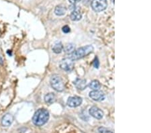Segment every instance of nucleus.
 <instances>
[{
  "label": "nucleus",
  "mask_w": 151,
  "mask_h": 133,
  "mask_svg": "<svg viewBox=\"0 0 151 133\" xmlns=\"http://www.w3.org/2000/svg\"><path fill=\"white\" fill-rule=\"evenodd\" d=\"M62 32H63L64 33L67 34V33H70L71 29H70V28H69V27L68 26H64L62 28Z\"/></svg>",
  "instance_id": "19"
},
{
  "label": "nucleus",
  "mask_w": 151,
  "mask_h": 133,
  "mask_svg": "<svg viewBox=\"0 0 151 133\" xmlns=\"http://www.w3.org/2000/svg\"><path fill=\"white\" fill-rule=\"evenodd\" d=\"M70 18L71 20H73V21H79V20H80L82 18V15H81L79 10L75 9L71 12Z\"/></svg>",
  "instance_id": "11"
},
{
  "label": "nucleus",
  "mask_w": 151,
  "mask_h": 133,
  "mask_svg": "<svg viewBox=\"0 0 151 133\" xmlns=\"http://www.w3.org/2000/svg\"><path fill=\"white\" fill-rule=\"evenodd\" d=\"M60 67L67 72H70L74 68V62L69 57L65 58L60 62Z\"/></svg>",
  "instance_id": "5"
},
{
  "label": "nucleus",
  "mask_w": 151,
  "mask_h": 133,
  "mask_svg": "<svg viewBox=\"0 0 151 133\" xmlns=\"http://www.w3.org/2000/svg\"><path fill=\"white\" fill-rule=\"evenodd\" d=\"M89 88L93 90H99L101 88V84L97 80H94L89 83Z\"/></svg>",
  "instance_id": "15"
},
{
  "label": "nucleus",
  "mask_w": 151,
  "mask_h": 133,
  "mask_svg": "<svg viewBox=\"0 0 151 133\" xmlns=\"http://www.w3.org/2000/svg\"><path fill=\"white\" fill-rule=\"evenodd\" d=\"M93 50H94V47L92 45H87L74 50L73 52H71L69 57L73 61H77L89 54L91 52H93Z\"/></svg>",
  "instance_id": "2"
},
{
  "label": "nucleus",
  "mask_w": 151,
  "mask_h": 133,
  "mask_svg": "<svg viewBox=\"0 0 151 133\" xmlns=\"http://www.w3.org/2000/svg\"><path fill=\"white\" fill-rule=\"evenodd\" d=\"M67 12V9L65 6H57L55 9V13L57 16H61L66 13Z\"/></svg>",
  "instance_id": "13"
},
{
  "label": "nucleus",
  "mask_w": 151,
  "mask_h": 133,
  "mask_svg": "<svg viewBox=\"0 0 151 133\" xmlns=\"http://www.w3.org/2000/svg\"><path fill=\"white\" fill-rule=\"evenodd\" d=\"M98 131L99 133H113L111 130L107 129V128L104 127H99L98 128Z\"/></svg>",
  "instance_id": "17"
},
{
  "label": "nucleus",
  "mask_w": 151,
  "mask_h": 133,
  "mask_svg": "<svg viewBox=\"0 0 151 133\" xmlns=\"http://www.w3.org/2000/svg\"><path fill=\"white\" fill-rule=\"evenodd\" d=\"M82 104V99L78 96H73L69 98L67 100V105L71 108H76Z\"/></svg>",
  "instance_id": "8"
},
{
  "label": "nucleus",
  "mask_w": 151,
  "mask_h": 133,
  "mask_svg": "<svg viewBox=\"0 0 151 133\" xmlns=\"http://www.w3.org/2000/svg\"><path fill=\"white\" fill-rule=\"evenodd\" d=\"M13 121V116L11 114H6L1 118V125L4 127H10Z\"/></svg>",
  "instance_id": "9"
},
{
  "label": "nucleus",
  "mask_w": 151,
  "mask_h": 133,
  "mask_svg": "<svg viewBox=\"0 0 151 133\" xmlns=\"http://www.w3.org/2000/svg\"><path fill=\"white\" fill-rule=\"evenodd\" d=\"M89 97L91 99H92L94 101H99L104 100L105 98V94H104L103 91L99 90H93L89 93Z\"/></svg>",
  "instance_id": "7"
},
{
  "label": "nucleus",
  "mask_w": 151,
  "mask_h": 133,
  "mask_svg": "<svg viewBox=\"0 0 151 133\" xmlns=\"http://www.w3.org/2000/svg\"><path fill=\"white\" fill-rule=\"evenodd\" d=\"M74 84H75L77 88L78 89H81V90H83L86 88V81L85 79H77L74 81Z\"/></svg>",
  "instance_id": "12"
},
{
  "label": "nucleus",
  "mask_w": 151,
  "mask_h": 133,
  "mask_svg": "<svg viewBox=\"0 0 151 133\" xmlns=\"http://www.w3.org/2000/svg\"><path fill=\"white\" fill-rule=\"evenodd\" d=\"M63 45H62V43H57L56 44L54 47H52V51L56 54H60V52H62V50H63Z\"/></svg>",
  "instance_id": "14"
},
{
  "label": "nucleus",
  "mask_w": 151,
  "mask_h": 133,
  "mask_svg": "<svg viewBox=\"0 0 151 133\" xmlns=\"http://www.w3.org/2000/svg\"><path fill=\"white\" fill-rule=\"evenodd\" d=\"M50 86L52 88L59 92H61L64 90L65 85L64 82L62 81L61 77L57 74L52 75L50 79Z\"/></svg>",
  "instance_id": "3"
},
{
  "label": "nucleus",
  "mask_w": 151,
  "mask_h": 133,
  "mask_svg": "<svg viewBox=\"0 0 151 133\" xmlns=\"http://www.w3.org/2000/svg\"><path fill=\"white\" fill-rule=\"evenodd\" d=\"M75 45L72 43H70V44H68L66 45V47H65L64 50L65 52H67V53H71V52H73L74 51V49H75Z\"/></svg>",
  "instance_id": "16"
},
{
  "label": "nucleus",
  "mask_w": 151,
  "mask_h": 133,
  "mask_svg": "<svg viewBox=\"0 0 151 133\" xmlns=\"http://www.w3.org/2000/svg\"><path fill=\"white\" fill-rule=\"evenodd\" d=\"M94 66L95 68L98 69L99 66V61L98 60V58L97 57H96L94 61Z\"/></svg>",
  "instance_id": "18"
},
{
  "label": "nucleus",
  "mask_w": 151,
  "mask_h": 133,
  "mask_svg": "<svg viewBox=\"0 0 151 133\" xmlns=\"http://www.w3.org/2000/svg\"><path fill=\"white\" fill-rule=\"evenodd\" d=\"M57 100V98L56 96L53 93H47L45 96V101L47 104H52L53 103H55Z\"/></svg>",
  "instance_id": "10"
},
{
  "label": "nucleus",
  "mask_w": 151,
  "mask_h": 133,
  "mask_svg": "<svg viewBox=\"0 0 151 133\" xmlns=\"http://www.w3.org/2000/svg\"><path fill=\"white\" fill-rule=\"evenodd\" d=\"M89 114L94 118L97 119V120H101L104 116V112L101 109L96 106H93L89 109Z\"/></svg>",
  "instance_id": "6"
},
{
  "label": "nucleus",
  "mask_w": 151,
  "mask_h": 133,
  "mask_svg": "<svg viewBox=\"0 0 151 133\" xmlns=\"http://www.w3.org/2000/svg\"><path fill=\"white\" fill-rule=\"evenodd\" d=\"M108 7L107 0H92L91 8L96 12L104 11Z\"/></svg>",
  "instance_id": "4"
},
{
  "label": "nucleus",
  "mask_w": 151,
  "mask_h": 133,
  "mask_svg": "<svg viewBox=\"0 0 151 133\" xmlns=\"http://www.w3.org/2000/svg\"><path fill=\"white\" fill-rule=\"evenodd\" d=\"M49 112L45 108L38 109L32 117V122L36 127H42L48 122L49 119Z\"/></svg>",
  "instance_id": "1"
},
{
  "label": "nucleus",
  "mask_w": 151,
  "mask_h": 133,
  "mask_svg": "<svg viewBox=\"0 0 151 133\" xmlns=\"http://www.w3.org/2000/svg\"><path fill=\"white\" fill-rule=\"evenodd\" d=\"M69 1L70 2L71 4H73V5L75 6V4L79 3V2H80L81 0H69Z\"/></svg>",
  "instance_id": "20"
}]
</instances>
